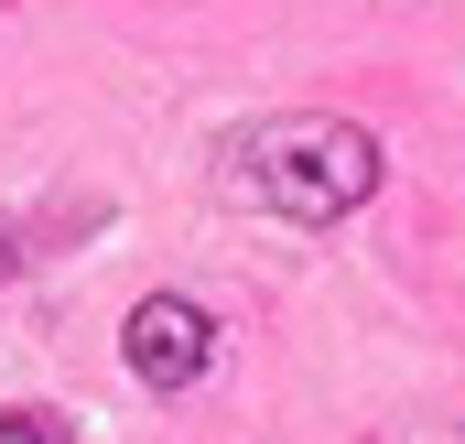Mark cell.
I'll return each mask as SVG.
<instances>
[{
  "label": "cell",
  "instance_id": "1",
  "mask_svg": "<svg viewBox=\"0 0 465 444\" xmlns=\"http://www.w3.org/2000/svg\"><path fill=\"white\" fill-rule=\"evenodd\" d=\"M238 174H249L260 207H282L303 227H336L379 196V141L357 119H260L238 141Z\"/></svg>",
  "mask_w": 465,
  "mask_h": 444
},
{
  "label": "cell",
  "instance_id": "2",
  "mask_svg": "<svg viewBox=\"0 0 465 444\" xmlns=\"http://www.w3.org/2000/svg\"><path fill=\"white\" fill-rule=\"evenodd\" d=\"M119 358H130V379H152V390H195V379L217 368V315L184 304V293H152V304H130Z\"/></svg>",
  "mask_w": 465,
  "mask_h": 444
},
{
  "label": "cell",
  "instance_id": "3",
  "mask_svg": "<svg viewBox=\"0 0 465 444\" xmlns=\"http://www.w3.org/2000/svg\"><path fill=\"white\" fill-rule=\"evenodd\" d=\"M0 444H54V412H0Z\"/></svg>",
  "mask_w": 465,
  "mask_h": 444
}]
</instances>
